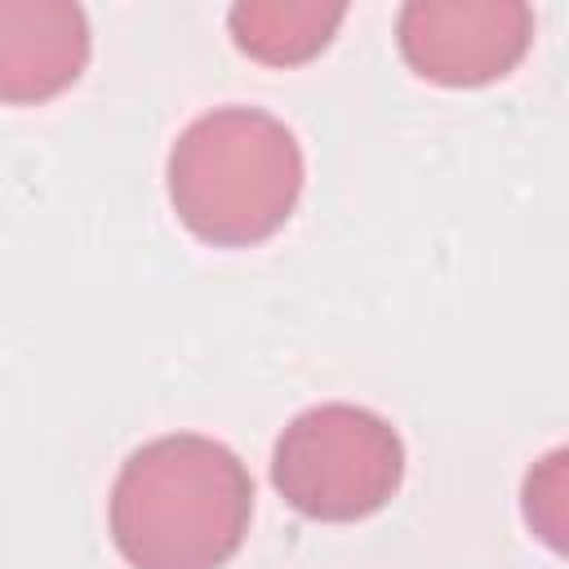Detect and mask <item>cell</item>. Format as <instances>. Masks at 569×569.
Instances as JSON below:
<instances>
[{
	"mask_svg": "<svg viewBox=\"0 0 569 569\" xmlns=\"http://www.w3.org/2000/svg\"><path fill=\"white\" fill-rule=\"evenodd\" d=\"M253 516L244 462L209 436L133 449L111 485V542L133 569H222Z\"/></svg>",
	"mask_w": 569,
	"mask_h": 569,
	"instance_id": "obj_1",
	"label": "cell"
},
{
	"mask_svg": "<svg viewBox=\"0 0 569 569\" xmlns=\"http://www.w3.org/2000/svg\"><path fill=\"white\" fill-rule=\"evenodd\" d=\"M302 196V147L258 107L191 120L169 151V200L191 236L244 249L276 236Z\"/></svg>",
	"mask_w": 569,
	"mask_h": 569,
	"instance_id": "obj_2",
	"label": "cell"
},
{
	"mask_svg": "<svg viewBox=\"0 0 569 569\" xmlns=\"http://www.w3.org/2000/svg\"><path fill=\"white\" fill-rule=\"evenodd\" d=\"M280 498L329 525L365 520L405 480V445L387 418L360 405H316L298 413L271 453Z\"/></svg>",
	"mask_w": 569,
	"mask_h": 569,
	"instance_id": "obj_3",
	"label": "cell"
},
{
	"mask_svg": "<svg viewBox=\"0 0 569 569\" xmlns=\"http://www.w3.org/2000/svg\"><path fill=\"white\" fill-rule=\"evenodd\" d=\"M396 44L422 80L476 89L529 53L533 9L520 0H409L396 18Z\"/></svg>",
	"mask_w": 569,
	"mask_h": 569,
	"instance_id": "obj_4",
	"label": "cell"
},
{
	"mask_svg": "<svg viewBox=\"0 0 569 569\" xmlns=\"http://www.w3.org/2000/svg\"><path fill=\"white\" fill-rule=\"evenodd\" d=\"M89 62V18L67 0H0V102L58 98Z\"/></svg>",
	"mask_w": 569,
	"mask_h": 569,
	"instance_id": "obj_5",
	"label": "cell"
},
{
	"mask_svg": "<svg viewBox=\"0 0 569 569\" xmlns=\"http://www.w3.org/2000/svg\"><path fill=\"white\" fill-rule=\"evenodd\" d=\"M347 18V4H320V0H240L227 13L231 40L240 53L267 62V67H298L316 58L338 22Z\"/></svg>",
	"mask_w": 569,
	"mask_h": 569,
	"instance_id": "obj_6",
	"label": "cell"
}]
</instances>
